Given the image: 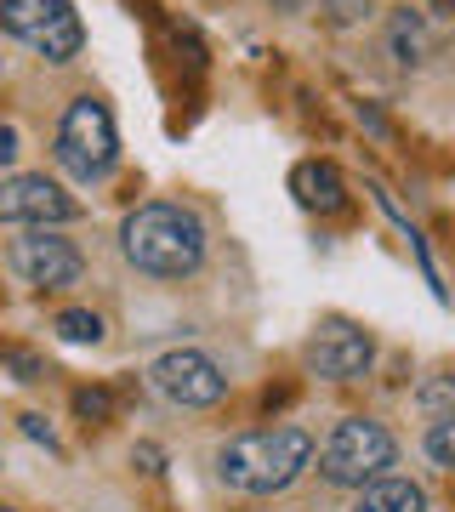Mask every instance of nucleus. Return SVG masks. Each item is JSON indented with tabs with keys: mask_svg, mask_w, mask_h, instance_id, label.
Here are the masks:
<instances>
[{
	"mask_svg": "<svg viewBox=\"0 0 455 512\" xmlns=\"http://www.w3.org/2000/svg\"><path fill=\"white\" fill-rule=\"evenodd\" d=\"M120 251L137 274L154 279H188L205 262V222L188 205L148 200L120 222Z\"/></svg>",
	"mask_w": 455,
	"mask_h": 512,
	"instance_id": "f257e3e1",
	"label": "nucleus"
},
{
	"mask_svg": "<svg viewBox=\"0 0 455 512\" xmlns=\"http://www.w3.org/2000/svg\"><path fill=\"white\" fill-rule=\"evenodd\" d=\"M313 461V439L302 427H262V433H239L217 450V478L239 495H279L291 490L302 467Z\"/></svg>",
	"mask_w": 455,
	"mask_h": 512,
	"instance_id": "f03ea898",
	"label": "nucleus"
},
{
	"mask_svg": "<svg viewBox=\"0 0 455 512\" xmlns=\"http://www.w3.org/2000/svg\"><path fill=\"white\" fill-rule=\"evenodd\" d=\"M52 160L63 165V177L74 183H103L120 160V131H114V114L109 103L97 97H74L63 120H57V143H52Z\"/></svg>",
	"mask_w": 455,
	"mask_h": 512,
	"instance_id": "7ed1b4c3",
	"label": "nucleus"
},
{
	"mask_svg": "<svg viewBox=\"0 0 455 512\" xmlns=\"http://www.w3.org/2000/svg\"><path fill=\"white\" fill-rule=\"evenodd\" d=\"M393 461H399V439L387 433L382 421L347 416V421H336V433L319 450V478L336 484V490H364V484L387 478Z\"/></svg>",
	"mask_w": 455,
	"mask_h": 512,
	"instance_id": "20e7f679",
	"label": "nucleus"
},
{
	"mask_svg": "<svg viewBox=\"0 0 455 512\" xmlns=\"http://www.w3.org/2000/svg\"><path fill=\"white\" fill-rule=\"evenodd\" d=\"M0 29L46 63H69L86 46V23L74 0H0Z\"/></svg>",
	"mask_w": 455,
	"mask_h": 512,
	"instance_id": "39448f33",
	"label": "nucleus"
},
{
	"mask_svg": "<svg viewBox=\"0 0 455 512\" xmlns=\"http://www.w3.org/2000/svg\"><path fill=\"white\" fill-rule=\"evenodd\" d=\"M148 382H154V393L171 404H182V410H211V404L228 399V376H222L217 359H205L200 348H171L154 359V370H148Z\"/></svg>",
	"mask_w": 455,
	"mask_h": 512,
	"instance_id": "423d86ee",
	"label": "nucleus"
},
{
	"mask_svg": "<svg viewBox=\"0 0 455 512\" xmlns=\"http://www.w3.org/2000/svg\"><path fill=\"white\" fill-rule=\"evenodd\" d=\"M74 217H80V200L63 183H52L46 171H23V177H6L0 183V222L57 228V222H74Z\"/></svg>",
	"mask_w": 455,
	"mask_h": 512,
	"instance_id": "0eeeda50",
	"label": "nucleus"
},
{
	"mask_svg": "<svg viewBox=\"0 0 455 512\" xmlns=\"http://www.w3.org/2000/svg\"><path fill=\"white\" fill-rule=\"evenodd\" d=\"M12 268L40 291H69L86 274V256L74 251V239L52 234V228H29L23 239H12Z\"/></svg>",
	"mask_w": 455,
	"mask_h": 512,
	"instance_id": "6e6552de",
	"label": "nucleus"
},
{
	"mask_svg": "<svg viewBox=\"0 0 455 512\" xmlns=\"http://www.w3.org/2000/svg\"><path fill=\"white\" fill-rule=\"evenodd\" d=\"M376 359V342H370V330L353 325V319H325V325L308 336V370L313 376H325V382H353L364 376Z\"/></svg>",
	"mask_w": 455,
	"mask_h": 512,
	"instance_id": "1a4fd4ad",
	"label": "nucleus"
},
{
	"mask_svg": "<svg viewBox=\"0 0 455 512\" xmlns=\"http://www.w3.org/2000/svg\"><path fill=\"white\" fill-rule=\"evenodd\" d=\"M291 194L302 205H308V211H342L347 205V183H342V171H336V165L330 160H302L291 171Z\"/></svg>",
	"mask_w": 455,
	"mask_h": 512,
	"instance_id": "9d476101",
	"label": "nucleus"
},
{
	"mask_svg": "<svg viewBox=\"0 0 455 512\" xmlns=\"http://www.w3.org/2000/svg\"><path fill=\"white\" fill-rule=\"evenodd\" d=\"M353 512H427V490L410 484V478H376V484H364Z\"/></svg>",
	"mask_w": 455,
	"mask_h": 512,
	"instance_id": "9b49d317",
	"label": "nucleus"
},
{
	"mask_svg": "<svg viewBox=\"0 0 455 512\" xmlns=\"http://www.w3.org/2000/svg\"><path fill=\"white\" fill-rule=\"evenodd\" d=\"M387 52H393V63H404V69H421L427 63V23H421V12H393V23H387Z\"/></svg>",
	"mask_w": 455,
	"mask_h": 512,
	"instance_id": "f8f14e48",
	"label": "nucleus"
},
{
	"mask_svg": "<svg viewBox=\"0 0 455 512\" xmlns=\"http://www.w3.org/2000/svg\"><path fill=\"white\" fill-rule=\"evenodd\" d=\"M57 336L74 342V348H97V342H103V319L86 313V308H63L57 313Z\"/></svg>",
	"mask_w": 455,
	"mask_h": 512,
	"instance_id": "ddd939ff",
	"label": "nucleus"
},
{
	"mask_svg": "<svg viewBox=\"0 0 455 512\" xmlns=\"http://www.w3.org/2000/svg\"><path fill=\"white\" fill-rule=\"evenodd\" d=\"M427 456L455 473V416H438L433 427H427Z\"/></svg>",
	"mask_w": 455,
	"mask_h": 512,
	"instance_id": "4468645a",
	"label": "nucleus"
},
{
	"mask_svg": "<svg viewBox=\"0 0 455 512\" xmlns=\"http://www.w3.org/2000/svg\"><path fill=\"white\" fill-rule=\"evenodd\" d=\"M421 410H433V416H455V376H433V382H421Z\"/></svg>",
	"mask_w": 455,
	"mask_h": 512,
	"instance_id": "2eb2a0df",
	"label": "nucleus"
},
{
	"mask_svg": "<svg viewBox=\"0 0 455 512\" xmlns=\"http://www.w3.org/2000/svg\"><path fill=\"white\" fill-rule=\"evenodd\" d=\"M74 410H80L86 421H109L114 416V393L109 387H80V393H74Z\"/></svg>",
	"mask_w": 455,
	"mask_h": 512,
	"instance_id": "dca6fc26",
	"label": "nucleus"
},
{
	"mask_svg": "<svg viewBox=\"0 0 455 512\" xmlns=\"http://www.w3.org/2000/svg\"><path fill=\"white\" fill-rule=\"evenodd\" d=\"M313 6H325L330 23H342V29H347V23H359L364 12H370V0H313Z\"/></svg>",
	"mask_w": 455,
	"mask_h": 512,
	"instance_id": "f3484780",
	"label": "nucleus"
},
{
	"mask_svg": "<svg viewBox=\"0 0 455 512\" xmlns=\"http://www.w3.org/2000/svg\"><path fill=\"white\" fill-rule=\"evenodd\" d=\"M0 359H6V365L18 370V382H40V376H46V365H40L35 353H23V348H6Z\"/></svg>",
	"mask_w": 455,
	"mask_h": 512,
	"instance_id": "a211bd4d",
	"label": "nucleus"
},
{
	"mask_svg": "<svg viewBox=\"0 0 455 512\" xmlns=\"http://www.w3.org/2000/svg\"><path fill=\"white\" fill-rule=\"evenodd\" d=\"M18 427H23V433H29L35 444H46V450H57V433L46 427V416H35V410H29V416H18Z\"/></svg>",
	"mask_w": 455,
	"mask_h": 512,
	"instance_id": "6ab92c4d",
	"label": "nucleus"
},
{
	"mask_svg": "<svg viewBox=\"0 0 455 512\" xmlns=\"http://www.w3.org/2000/svg\"><path fill=\"white\" fill-rule=\"evenodd\" d=\"M160 450H154V444H137V450H131V467H137V473H165V467H160Z\"/></svg>",
	"mask_w": 455,
	"mask_h": 512,
	"instance_id": "aec40b11",
	"label": "nucleus"
},
{
	"mask_svg": "<svg viewBox=\"0 0 455 512\" xmlns=\"http://www.w3.org/2000/svg\"><path fill=\"white\" fill-rule=\"evenodd\" d=\"M0 160H18V131L0 126Z\"/></svg>",
	"mask_w": 455,
	"mask_h": 512,
	"instance_id": "412c9836",
	"label": "nucleus"
},
{
	"mask_svg": "<svg viewBox=\"0 0 455 512\" xmlns=\"http://www.w3.org/2000/svg\"><path fill=\"white\" fill-rule=\"evenodd\" d=\"M273 6H279V12H308L313 0H273Z\"/></svg>",
	"mask_w": 455,
	"mask_h": 512,
	"instance_id": "4be33fe9",
	"label": "nucleus"
},
{
	"mask_svg": "<svg viewBox=\"0 0 455 512\" xmlns=\"http://www.w3.org/2000/svg\"><path fill=\"white\" fill-rule=\"evenodd\" d=\"M433 6H455V0H433Z\"/></svg>",
	"mask_w": 455,
	"mask_h": 512,
	"instance_id": "5701e85b",
	"label": "nucleus"
},
{
	"mask_svg": "<svg viewBox=\"0 0 455 512\" xmlns=\"http://www.w3.org/2000/svg\"><path fill=\"white\" fill-rule=\"evenodd\" d=\"M0 512H12V507H0Z\"/></svg>",
	"mask_w": 455,
	"mask_h": 512,
	"instance_id": "b1692460",
	"label": "nucleus"
}]
</instances>
